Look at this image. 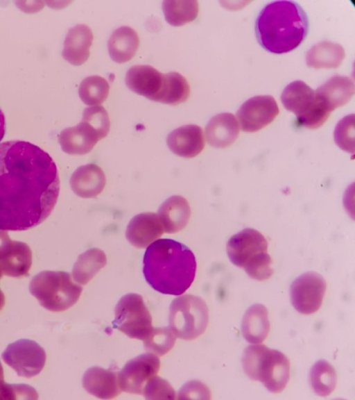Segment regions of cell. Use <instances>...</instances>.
Segmentation results:
<instances>
[{
  "label": "cell",
  "mask_w": 355,
  "mask_h": 400,
  "mask_svg": "<svg viewBox=\"0 0 355 400\" xmlns=\"http://www.w3.org/2000/svg\"><path fill=\"white\" fill-rule=\"evenodd\" d=\"M6 133V119L3 112L0 108V141L3 138Z\"/></svg>",
  "instance_id": "obj_40"
},
{
  "label": "cell",
  "mask_w": 355,
  "mask_h": 400,
  "mask_svg": "<svg viewBox=\"0 0 355 400\" xmlns=\"http://www.w3.org/2000/svg\"><path fill=\"white\" fill-rule=\"evenodd\" d=\"M209 388L200 381H190L183 385L178 394V399H210Z\"/></svg>",
  "instance_id": "obj_39"
},
{
  "label": "cell",
  "mask_w": 355,
  "mask_h": 400,
  "mask_svg": "<svg viewBox=\"0 0 355 400\" xmlns=\"http://www.w3.org/2000/svg\"><path fill=\"white\" fill-rule=\"evenodd\" d=\"M3 273L0 267V279L1 278ZM5 305V297L3 292L0 289V310H2Z\"/></svg>",
  "instance_id": "obj_41"
},
{
  "label": "cell",
  "mask_w": 355,
  "mask_h": 400,
  "mask_svg": "<svg viewBox=\"0 0 355 400\" xmlns=\"http://www.w3.org/2000/svg\"><path fill=\"white\" fill-rule=\"evenodd\" d=\"M112 326L131 338L144 340L147 338L153 327L151 315L141 296L129 293L119 299Z\"/></svg>",
  "instance_id": "obj_8"
},
{
  "label": "cell",
  "mask_w": 355,
  "mask_h": 400,
  "mask_svg": "<svg viewBox=\"0 0 355 400\" xmlns=\"http://www.w3.org/2000/svg\"><path fill=\"white\" fill-rule=\"evenodd\" d=\"M1 358L18 376L31 378L41 372L46 355L44 349L35 341L20 339L9 344Z\"/></svg>",
  "instance_id": "obj_9"
},
{
  "label": "cell",
  "mask_w": 355,
  "mask_h": 400,
  "mask_svg": "<svg viewBox=\"0 0 355 400\" xmlns=\"http://www.w3.org/2000/svg\"><path fill=\"white\" fill-rule=\"evenodd\" d=\"M164 232L157 214L143 212L135 215L130 221L125 236L132 246L143 249L159 238Z\"/></svg>",
  "instance_id": "obj_16"
},
{
  "label": "cell",
  "mask_w": 355,
  "mask_h": 400,
  "mask_svg": "<svg viewBox=\"0 0 355 400\" xmlns=\"http://www.w3.org/2000/svg\"><path fill=\"white\" fill-rule=\"evenodd\" d=\"M34 388L26 384H8L0 382V399H37Z\"/></svg>",
  "instance_id": "obj_38"
},
{
  "label": "cell",
  "mask_w": 355,
  "mask_h": 400,
  "mask_svg": "<svg viewBox=\"0 0 355 400\" xmlns=\"http://www.w3.org/2000/svg\"><path fill=\"white\" fill-rule=\"evenodd\" d=\"M226 250L231 262L243 268L257 255L267 251L268 242L259 231L247 228L230 238Z\"/></svg>",
  "instance_id": "obj_14"
},
{
  "label": "cell",
  "mask_w": 355,
  "mask_h": 400,
  "mask_svg": "<svg viewBox=\"0 0 355 400\" xmlns=\"http://www.w3.org/2000/svg\"><path fill=\"white\" fill-rule=\"evenodd\" d=\"M125 80L131 91L155 101L162 89L164 74L150 65H138L128 70Z\"/></svg>",
  "instance_id": "obj_15"
},
{
  "label": "cell",
  "mask_w": 355,
  "mask_h": 400,
  "mask_svg": "<svg viewBox=\"0 0 355 400\" xmlns=\"http://www.w3.org/2000/svg\"><path fill=\"white\" fill-rule=\"evenodd\" d=\"M159 367V358L150 352L131 359L118 374L121 391L142 394L146 383L157 374Z\"/></svg>",
  "instance_id": "obj_11"
},
{
  "label": "cell",
  "mask_w": 355,
  "mask_h": 400,
  "mask_svg": "<svg viewBox=\"0 0 355 400\" xmlns=\"http://www.w3.org/2000/svg\"><path fill=\"white\" fill-rule=\"evenodd\" d=\"M139 44L137 33L131 27L123 26L112 33L107 44L108 52L112 60L123 63L134 57Z\"/></svg>",
  "instance_id": "obj_26"
},
{
  "label": "cell",
  "mask_w": 355,
  "mask_h": 400,
  "mask_svg": "<svg viewBox=\"0 0 355 400\" xmlns=\"http://www.w3.org/2000/svg\"><path fill=\"white\" fill-rule=\"evenodd\" d=\"M354 81L346 76L336 75L315 91L316 97L331 112L346 104L354 94Z\"/></svg>",
  "instance_id": "obj_20"
},
{
  "label": "cell",
  "mask_w": 355,
  "mask_h": 400,
  "mask_svg": "<svg viewBox=\"0 0 355 400\" xmlns=\"http://www.w3.org/2000/svg\"><path fill=\"white\" fill-rule=\"evenodd\" d=\"M93 41V34L85 24H77L71 28L64 40L63 58L73 65H80L89 58V47Z\"/></svg>",
  "instance_id": "obj_23"
},
{
  "label": "cell",
  "mask_w": 355,
  "mask_h": 400,
  "mask_svg": "<svg viewBox=\"0 0 355 400\" xmlns=\"http://www.w3.org/2000/svg\"><path fill=\"white\" fill-rule=\"evenodd\" d=\"M309 379L314 392L320 397L329 395L337 383V375L334 367L323 359L312 366Z\"/></svg>",
  "instance_id": "obj_30"
},
{
  "label": "cell",
  "mask_w": 355,
  "mask_h": 400,
  "mask_svg": "<svg viewBox=\"0 0 355 400\" xmlns=\"http://www.w3.org/2000/svg\"><path fill=\"white\" fill-rule=\"evenodd\" d=\"M142 394L146 399H163L175 398V392L166 380L154 376L145 384Z\"/></svg>",
  "instance_id": "obj_37"
},
{
  "label": "cell",
  "mask_w": 355,
  "mask_h": 400,
  "mask_svg": "<svg viewBox=\"0 0 355 400\" xmlns=\"http://www.w3.org/2000/svg\"><path fill=\"white\" fill-rule=\"evenodd\" d=\"M82 383L87 392L100 399H114L121 392L118 374L98 366L90 367L85 372Z\"/></svg>",
  "instance_id": "obj_18"
},
{
  "label": "cell",
  "mask_w": 355,
  "mask_h": 400,
  "mask_svg": "<svg viewBox=\"0 0 355 400\" xmlns=\"http://www.w3.org/2000/svg\"><path fill=\"white\" fill-rule=\"evenodd\" d=\"M345 53L343 47L330 41L313 45L306 53V63L314 69L337 68L342 63Z\"/></svg>",
  "instance_id": "obj_27"
},
{
  "label": "cell",
  "mask_w": 355,
  "mask_h": 400,
  "mask_svg": "<svg viewBox=\"0 0 355 400\" xmlns=\"http://www.w3.org/2000/svg\"><path fill=\"white\" fill-rule=\"evenodd\" d=\"M279 112L275 99L269 95L255 96L245 101L236 112L241 129L258 131L270 124Z\"/></svg>",
  "instance_id": "obj_12"
},
{
  "label": "cell",
  "mask_w": 355,
  "mask_h": 400,
  "mask_svg": "<svg viewBox=\"0 0 355 400\" xmlns=\"http://www.w3.org/2000/svg\"><path fill=\"white\" fill-rule=\"evenodd\" d=\"M157 215L164 231L168 233H175L187 226L190 217L191 209L185 198L175 195L168 198L160 206Z\"/></svg>",
  "instance_id": "obj_24"
},
{
  "label": "cell",
  "mask_w": 355,
  "mask_h": 400,
  "mask_svg": "<svg viewBox=\"0 0 355 400\" xmlns=\"http://www.w3.org/2000/svg\"><path fill=\"white\" fill-rule=\"evenodd\" d=\"M239 133V126L234 115L223 112L213 117L205 127L207 142L215 148H226L232 144Z\"/></svg>",
  "instance_id": "obj_22"
},
{
  "label": "cell",
  "mask_w": 355,
  "mask_h": 400,
  "mask_svg": "<svg viewBox=\"0 0 355 400\" xmlns=\"http://www.w3.org/2000/svg\"><path fill=\"white\" fill-rule=\"evenodd\" d=\"M309 28L306 13L297 2L276 1L264 6L255 23L260 45L281 54L296 49L305 40Z\"/></svg>",
  "instance_id": "obj_3"
},
{
  "label": "cell",
  "mask_w": 355,
  "mask_h": 400,
  "mask_svg": "<svg viewBox=\"0 0 355 400\" xmlns=\"http://www.w3.org/2000/svg\"><path fill=\"white\" fill-rule=\"evenodd\" d=\"M98 140L96 132L83 121L76 126L62 130L58 137L62 151L71 155L89 153Z\"/></svg>",
  "instance_id": "obj_19"
},
{
  "label": "cell",
  "mask_w": 355,
  "mask_h": 400,
  "mask_svg": "<svg viewBox=\"0 0 355 400\" xmlns=\"http://www.w3.org/2000/svg\"><path fill=\"white\" fill-rule=\"evenodd\" d=\"M3 380V369L2 365L0 362V382Z\"/></svg>",
  "instance_id": "obj_42"
},
{
  "label": "cell",
  "mask_w": 355,
  "mask_h": 400,
  "mask_svg": "<svg viewBox=\"0 0 355 400\" xmlns=\"http://www.w3.org/2000/svg\"><path fill=\"white\" fill-rule=\"evenodd\" d=\"M143 265L148 284L164 294H183L196 276L194 254L188 247L171 239L152 242L145 251Z\"/></svg>",
  "instance_id": "obj_2"
},
{
  "label": "cell",
  "mask_w": 355,
  "mask_h": 400,
  "mask_svg": "<svg viewBox=\"0 0 355 400\" xmlns=\"http://www.w3.org/2000/svg\"><path fill=\"white\" fill-rule=\"evenodd\" d=\"M175 340V335L168 327H153L143 341L146 351L156 356H163L173 348Z\"/></svg>",
  "instance_id": "obj_33"
},
{
  "label": "cell",
  "mask_w": 355,
  "mask_h": 400,
  "mask_svg": "<svg viewBox=\"0 0 355 400\" xmlns=\"http://www.w3.org/2000/svg\"><path fill=\"white\" fill-rule=\"evenodd\" d=\"M110 85L103 77L90 76L82 81L78 89L79 97L87 105L98 106L107 97Z\"/></svg>",
  "instance_id": "obj_32"
},
{
  "label": "cell",
  "mask_w": 355,
  "mask_h": 400,
  "mask_svg": "<svg viewBox=\"0 0 355 400\" xmlns=\"http://www.w3.org/2000/svg\"><path fill=\"white\" fill-rule=\"evenodd\" d=\"M272 260L267 251L261 252L250 260L243 267L246 274L253 279L265 281L274 273Z\"/></svg>",
  "instance_id": "obj_36"
},
{
  "label": "cell",
  "mask_w": 355,
  "mask_h": 400,
  "mask_svg": "<svg viewBox=\"0 0 355 400\" xmlns=\"http://www.w3.org/2000/svg\"><path fill=\"white\" fill-rule=\"evenodd\" d=\"M29 291L46 310L61 312L78 301L83 288L72 281L67 272L43 271L31 279Z\"/></svg>",
  "instance_id": "obj_5"
},
{
  "label": "cell",
  "mask_w": 355,
  "mask_h": 400,
  "mask_svg": "<svg viewBox=\"0 0 355 400\" xmlns=\"http://www.w3.org/2000/svg\"><path fill=\"white\" fill-rule=\"evenodd\" d=\"M105 175L95 164H87L77 168L70 178L73 192L82 198H94L104 189Z\"/></svg>",
  "instance_id": "obj_21"
},
{
  "label": "cell",
  "mask_w": 355,
  "mask_h": 400,
  "mask_svg": "<svg viewBox=\"0 0 355 400\" xmlns=\"http://www.w3.org/2000/svg\"><path fill=\"white\" fill-rule=\"evenodd\" d=\"M241 329L245 340L251 344H261L270 330L268 309L261 303L248 308L241 322Z\"/></svg>",
  "instance_id": "obj_25"
},
{
  "label": "cell",
  "mask_w": 355,
  "mask_h": 400,
  "mask_svg": "<svg viewBox=\"0 0 355 400\" xmlns=\"http://www.w3.org/2000/svg\"><path fill=\"white\" fill-rule=\"evenodd\" d=\"M325 291L326 281L323 276L315 272H308L291 283V301L297 311L310 315L320 308Z\"/></svg>",
  "instance_id": "obj_10"
},
{
  "label": "cell",
  "mask_w": 355,
  "mask_h": 400,
  "mask_svg": "<svg viewBox=\"0 0 355 400\" xmlns=\"http://www.w3.org/2000/svg\"><path fill=\"white\" fill-rule=\"evenodd\" d=\"M209 310L205 301L197 296L185 294L173 299L169 308V328L182 340L197 338L206 329Z\"/></svg>",
  "instance_id": "obj_6"
},
{
  "label": "cell",
  "mask_w": 355,
  "mask_h": 400,
  "mask_svg": "<svg viewBox=\"0 0 355 400\" xmlns=\"http://www.w3.org/2000/svg\"><path fill=\"white\" fill-rule=\"evenodd\" d=\"M31 265L29 246L12 240L6 231L0 229V267L3 273L11 277H22L28 274Z\"/></svg>",
  "instance_id": "obj_13"
},
{
  "label": "cell",
  "mask_w": 355,
  "mask_h": 400,
  "mask_svg": "<svg viewBox=\"0 0 355 400\" xmlns=\"http://www.w3.org/2000/svg\"><path fill=\"white\" fill-rule=\"evenodd\" d=\"M162 7L166 21L173 26L193 21L199 11L197 1H164Z\"/></svg>",
  "instance_id": "obj_31"
},
{
  "label": "cell",
  "mask_w": 355,
  "mask_h": 400,
  "mask_svg": "<svg viewBox=\"0 0 355 400\" xmlns=\"http://www.w3.org/2000/svg\"><path fill=\"white\" fill-rule=\"evenodd\" d=\"M60 192L50 155L21 140L0 143V229L24 231L44 221Z\"/></svg>",
  "instance_id": "obj_1"
},
{
  "label": "cell",
  "mask_w": 355,
  "mask_h": 400,
  "mask_svg": "<svg viewBox=\"0 0 355 400\" xmlns=\"http://www.w3.org/2000/svg\"><path fill=\"white\" fill-rule=\"evenodd\" d=\"M82 121L92 128L100 140L109 133L110 122L106 110L101 106H92L85 108Z\"/></svg>",
  "instance_id": "obj_34"
},
{
  "label": "cell",
  "mask_w": 355,
  "mask_h": 400,
  "mask_svg": "<svg viewBox=\"0 0 355 400\" xmlns=\"http://www.w3.org/2000/svg\"><path fill=\"white\" fill-rule=\"evenodd\" d=\"M106 263V255L103 250L98 248L87 250L78 256L73 265V280L80 285H87Z\"/></svg>",
  "instance_id": "obj_28"
},
{
  "label": "cell",
  "mask_w": 355,
  "mask_h": 400,
  "mask_svg": "<svg viewBox=\"0 0 355 400\" xmlns=\"http://www.w3.org/2000/svg\"><path fill=\"white\" fill-rule=\"evenodd\" d=\"M166 142L170 150L184 158L198 156L205 147V138L200 126L195 124L182 126L167 136Z\"/></svg>",
  "instance_id": "obj_17"
},
{
  "label": "cell",
  "mask_w": 355,
  "mask_h": 400,
  "mask_svg": "<svg viewBox=\"0 0 355 400\" xmlns=\"http://www.w3.org/2000/svg\"><path fill=\"white\" fill-rule=\"evenodd\" d=\"M281 101L287 110L295 115L297 124L306 128H319L331 113L315 91L302 81L287 85L281 94Z\"/></svg>",
  "instance_id": "obj_7"
},
{
  "label": "cell",
  "mask_w": 355,
  "mask_h": 400,
  "mask_svg": "<svg viewBox=\"0 0 355 400\" xmlns=\"http://www.w3.org/2000/svg\"><path fill=\"white\" fill-rule=\"evenodd\" d=\"M243 369L252 381L262 383L270 392L277 394L286 386L290 375V362L281 351L265 345L253 344L243 351Z\"/></svg>",
  "instance_id": "obj_4"
},
{
  "label": "cell",
  "mask_w": 355,
  "mask_h": 400,
  "mask_svg": "<svg viewBox=\"0 0 355 400\" xmlns=\"http://www.w3.org/2000/svg\"><path fill=\"white\" fill-rule=\"evenodd\" d=\"M334 141L338 147L348 153L354 152V114L342 118L334 131Z\"/></svg>",
  "instance_id": "obj_35"
},
{
  "label": "cell",
  "mask_w": 355,
  "mask_h": 400,
  "mask_svg": "<svg viewBox=\"0 0 355 400\" xmlns=\"http://www.w3.org/2000/svg\"><path fill=\"white\" fill-rule=\"evenodd\" d=\"M190 87L186 78L178 72L164 74L162 89L155 101L175 106L187 100Z\"/></svg>",
  "instance_id": "obj_29"
}]
</instances>
